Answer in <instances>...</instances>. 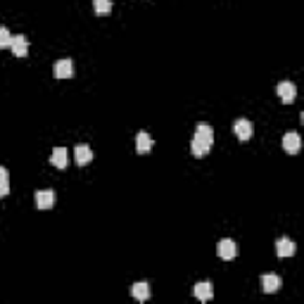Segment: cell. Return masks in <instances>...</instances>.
Returning <instances> with one entry per match:
<instances>
[{
	"mask_svg": "<svg viewBox=\"0 0 304 304\" xmlns=\"http://www.w3.org/2000/svg\"><path fill=\"white\" fill-rule=\"evenodd\" d=\"M34 200H36V207L38 209H50L53 202H55V193H53V190H38Z\"/></svg>",
	"mask_w": 304,
	"mask_h": 304,
	"instance_id": "obj_9",
	"label": "cell"
},
{
	"mask_svg": "<svg viewBox=\"0 0 304 304\" xmlns=\"http://www.w3.org/2000/svg\"><path fill=\"white\" fill-rule=\"evenodd\" d=\"M233 133L238 136V140H249L252 133H255V126H252V121H247V119H238L233 124Z\"/></svg>",
	"mask_w": 304,
	"mask_h": 304,
	"instance_id": "obj_4",
	"label": "cell"
},
{
	"mask_svg": "<svg viewBox=\"0 0 304 304\" xmlns=\"http://www.w3.org/2000/svg\"><path fill=\"white\" fill-rule=\"evenodd\" d=\"M10 43H12V34L7 31V27H0V50L10 48Z\"/></svg>",
	"mask_w": 304,
	"mask_h": 304,
	"instance_id": "obj_18",
	"label": "cell"
},
{
	"mask_svg": "<svg viewBox=\"0 0 304 304\" xmlns=\"http://www.w3.org/2000/svg\"><path fill=\"white\" fill-rule=\"evenodd\" d=\"M299 147H302V138H299L297 131H288L283 136V150L288 152V155H297Z\"/></svg>",
	"mask_w": 304,
	"mask_h": 304,
	"instance_id": "obj_2",
	"label": "cell"
},
{
	"mask_svg": "<svg viewBox=\"0 0 304 304\" xmlns=\"http://www.w3.org/2000/svg\"><path fill=\"white\" fill-rule=\"evenodd\" d=\"M93 7H95V14H110L112 0H93Z\"/></svg>",
	"mask_w": 304,
	"mask_h": 304,
	"instance_id": "obj_17",
	"label": "cell"
},
{
	"mask_svg": "<svg viewBox=\"0 0 304 304\" xmlns=\"http://www.w3.org/2000/svg\"><path fill=\"white\" fill-rule=\"evenodd\" d=\"M216 252H219V257L221 259H233L235 255H238V245H235L233 240H228V238H223V240H219V245H216Z\"/></svg>",
	"mask_w": 304,
	"mask_h": 304,
	"instance_id": "obj_5",
	"label": "cell"
},
{
	"mask_svg": "<svg viewBox=\"0 0 304 304\" xmlns=\"http://www.w3.org/2000/svg\"><path fill=\"white\" fill-rule=\"evenodd\" d=\"M10 48H12V53L17 57H27L29 53V41L27 36H12V43H10Z\"/></svg>",
	"mask_w": 304,
	"mask_h": 304,
	"instance_id": "obj_10",
	"label": "cell"
},
{
	"mask_svg": "<svg viewBox=\"0 0 304 304\" xmlns=\"http://www.w3.org/2000/svg\"><path fill=\"white\" fill-rule=\"evenodd\" d=\"M214 145V129L209 124H197L195 129V138L190 143V150H193L195 157H205Z\"/></svg>",
	"mask_w": 304,
	"mask_h": 304,
	"instance_id": "obj_1",
	"label": "cell"
},
{
	"mask_svg": "<svg viewBox=\"0 0 304 304\" xmlns=\"http://www.w3.org/2000/svg\"><path fill=\"white\" fill-rule=\"evenodd\" d=\"M262 290L264 292H278L281 290V278L276 273H266L262 276Z\"/></svg>",
	"mask_w": 304,
	"mask_h": 304,
	"instance_id": "obj_12",
	"label": "cell"
},
{
	"mask_svg": "<svg viewBox=\"0 0 304 304\" xmlns=\"http://www.w3.org/2000/svg\"><path fill=\"white\" fill-rule=\"evenodd\" d=\"M195 297L200 299V302H209V299L214 297V285L207 283V281L197 283V285H195Z\"/></svg>",
	"mask_w": 304,
	"mask_h": 304,
	"instance_id": "obj_7",
	"label": "cell"
},
{
	"mask_svg": "<svg viewBox=\"0 0 304 304\" xmlns=\"http://www.w3.org/2000/svg\"><path fill=\"white\" fill-rule=\"evenodd\" d=\"M50 164L57 166V169H67V164H69V155H67V150H64V147H55L53 155H50Z\"/></svg>",
	"mask_w": 304,
	"mask_h": 304,
	"instance_id": "obj_8",
	"label": "cell"
},
{
	"mask_svg": "<svg viewBox=\"0 0 304 304\" xmlns=\"http://www.w3.org/2000/svg\"><path fill=\"white\" fill-rule=\"evenodd\" d=\"M278 97L283 100V103H295V97H297V86L292 81H281L278 83Z\"/></svg>",
	"mask_w": 304,
	"mask_h": 304,
	"instance_id": "obj_3",
	"label": "cell"
},
{
	"mask_svg": "<svg viewBox=\"0 0 304 304\" xmlns=\"http://www.w3.org/2000/svg\"><path fill=\"white\" fill-rule=\"evenodd\" d=\"M74 155H76V164L79 166L90 164V159H93V152H90V147L86 145V143H83V145H76Z\"/></svg>",
	"mask_w": 304,
	"mask_h": 304,
	"instance_id": "obj_13",
	"label": "cell"
},
{
	"mask_svg": "<svg viewBox=\"0 0 304 304\" xmlns=\"http://www.w3.org/2000/svg\"><path fill=\"white\" fill-rule=\"evenodd\" d=\"M53 74L57 76V79H69L71 74H74V64H71V60H60V62L53 64Z\"/></svg>",
	"mask_w": 304,
	"mask_h": 304,
	"instance_id": "obj_6",
	"label": "cell"
},
{
	"mask_svg": "<svg viewBox=\"0 0 304 304\" xmlns=\"http://www.w3.org/2000/svg\"><path fill=\"white\" fill-rule=\"evenodd\" d=\"M297 252V247H295V242L290 240V238H281V240L276 242V255L278 257H292Z\"/></svg>",
	"mask_w": 304,
	"mask_h": 304,
	"instance_id": "obj_11",
	"label": "cell"
},
{
	"mask_svg": "<svg viewBox=\"0 0 304 304\" xmlns=\"http://www.w3.org/2000/svg\"><path fill=\"white\" fill-rule=\"evenodd\" d=\"M7 193H10V176L5 166H0V197H5Z\"/></svg>",
	"mask_w": 304,
	"mask_h": 304,
	"instance_id": "obj_16",
	"label": "cell"
},
{
	"mask_svg": "<svg viewBox=\"0 0 304 304\" xmlns=\"http://www.w3.org/2000/svg\"><path fill=\"white\" fill-rule=\"evenodd\" d=\"M131 297H136L138 302H145L150 297V285L147 283H133L131 285Z\"/></svg>",
	"mask_w": 304,
	"mask_h": 304,
	"instance_id": "obj_15",
	"label": "cell"
},
{
	"mask_svg": "<svg viewBox=\"0 0 304 304\" xmlns=\"http://www.w3.org/2000/svg\"><path fill=\"white\" fill-rule=\"evenodd\" d=\"M136 150H138V155H147V152L152 150V138L145 131L138 133V138H136Z\"/></svg>",
	"mask_w": 304,
	"mask_h": 304,
	"instance_id": "obj_14",
	"label": "cell"
}]
</instances>
